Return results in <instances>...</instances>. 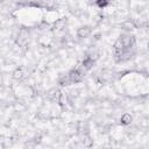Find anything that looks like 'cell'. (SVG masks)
Segmentation results:
<instances>
[{
  "label": "cell",
  "instance_id": "obj_1",
  "mask_svg": "<svg viewBox=\"0 0 149 149\" xmlns=\"http://www.w3.org/2000/svg\"><path fill=\"white\" fill-rule=\"evenodd\" d=\"M30 73H31V71H30L29 66L21 64V65H16L14 68V70L10 73V77H12L13 80H15L17 83H23L24 80L28 79Z\"/></svg>",
  "mask_w": 149,
  "mask_h": 149
},
{
  "label": "cell",
  "instance_id": "obj_2",
  "mask_svg": "<svg viewBox=\"0 0 149 149\" xmlns=\"http://www.w3.org/2000/svg\"><path fill=\"white\" fill-rule=\"evenodd\" d=\"M85 74H86V72L79 65L73 66L70 70H68V77H69V80H70L71 85L83 83L84 78H85Z\"/></svg>",
  "mask_w": 149,
  "mask_h": 149
},
{
  "label": "cell",
  "instance_id": "obj_3",
  "mask_svg": "<svg viewBox=\"0 0 149 149\" xmlns=\"http://www.w3.org/2000/svg\"><path fill=\"white\" fill-rule=\"evenodd\" d=\"M93 34V27L90 24H83L76 29V37L78 40H87Z\"/></svg>",
  "mask_w": 149,
  "mask_h": 149
},
{
  "label": "cell",
  "instance_id": "obj_4",
  "mask_svg": "<svg viewBox=\"0 0 149 149\" xmlns=\"http://www.w3.org/2000/svg\"><path fill=\"white\" fill-rule=\"evenodd\" d=\"M95 64H97V61H95L94 58H92L90 55L85 54V55H84V58H83L81 62L79 63V66L87 73V72H90L91 70H93V68L95 66Z\"/></svg>",
  "mask_w": 149,
  "mask_h": 149
},
{
  "label": "cell",
  "instance_id": "obj_5",
  "mask_svg": "<svg viewBox=\"0 0 149 149\" xmlns=\"http://www.w3.org/2000/svg\"><path fill=\"white\" fill-rule=\"evenodd\" d=\"M133 122H134V116L130 112H123L119 118V125L125 128L133 125Z\"/></svg>",
  "mask_w": 149,
  "mask_h": 149
},
{
  "label": "cell",
  "instance_id": "obj_6",
  "mask_svg": "<svg viewBox=\"0 0 149 149\" xmlns=\"http://www.w3.org/2000/svg\"><path fill=\"white\" fill-rule=\"evenodd\" d=\"M56 83L59 87H69L71 86V83L69 80V77H68V71L66 72H61L57 78H56Z\"/></svg>",
  "mask_w": 149,
  "mask_h": 149
},
{
  "label": "cell",
  "instance_id": "obj_7",
  "mask_svg": "<svg viewBox=\"0 0 149 149\" xmlns=\"http://www.w3.org/2000/svg\"><path fill=\"white\" fill-rule=\"evenodd\" d=\"M114 0H94V6L98 9H106L107 7L112 6Z\"/></svg>",
  "mask_w": 149,
  "mask_h": 149
}]
</instances>
